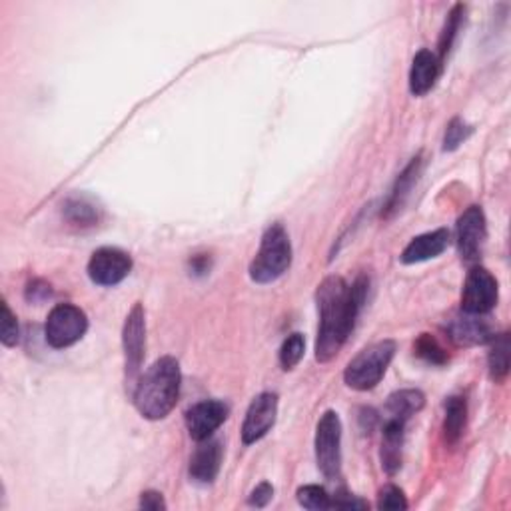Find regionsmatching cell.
Returning <instances> with one entry per match:
<instances>
[{
    "instance_id": "24",
    "label": "cell",
    "mask_w": 511,
    "mask_h": 511,
    "mask_svg": "<svg viewBox=\"0 0 511 511\" xmlns=\"http://www.w3.org/2000/svg\"><path fill=\"white\" fill-rule=\"evenodd\" d=\"M304 352H306L304 336L298 332L290 334L280 347V364L284 370H294V367L302 362Z\"/></svg>"
},
{
    "instance_id": "10",
    "label": "cell",
    "mask_w": 511,
    "mask_h": 511,
    "mask_svg": "<svg viewBox=\"0 0 511 511\" xmlns=\"http://www.w3.org/2000/svg\"><path fill=\"white\" fill-rule=\"evenodd\" d=\"M132 270V258L118 248H100L90 256L88 276L98 286H116L126 278Z\"/></svg>"
},
{
    "instance_id": "29",
    "label": "cell",
    "mask_w": 511,
    "mask_h": 511,
    "mask_svg": "<svg viewBox=\"0 0 511 511\" xmlns=\"http://www.w3.org/2000/svg\"><path fill=\"white\" fill-rule=\"evenodd\" d=\"M377 507L380 509H407L406 496L400 487L386 486L380 492V497H377Z\"/></svg>"
},
{
    "instance_id": "31",
    "label": "cell",
    "mask_w": 511,
    "mask_h": 511,
    "mask_svg": "<svg viewBox=\"0 0 511 511\" xmlns=\"http://www.w3.org/2000/svg\"><path fill=\"white\" fill-rule=\"evenodd\" d=\"M332 507H338V509H367L370 506H367V502H364V499H357L356 496H350V494H338L334 499H332Z\"/></svg>"
},
{
    "instance_id": "20",
    "label": "cell",
    "mask_w": 511,
    "mask_h": 511,
    "mask_svg": "<svg viewBox=\"0 0 511 511\" xmlns=\"http://www.w3.org/2000/svg\"><path fill=\"white\" fill-rule=\"evenodd\" d=\"M467 420V404L466 397L454 396L446 402V417H444V437L447 444H456L464 434Z\"/></svg>"
},
{
    "instance_id": "6",
    "label": "cell",
    "mask_w": 511,
    "mask_h": 511,
    "mask_svg": "<svg viewBox=\"0 0 511 511\" xmlns=\"http://www.w3.org/2000/svg\"><path fill=\"white\" fill-rule=\"evenodd\" d=\"M86 330H88L86 314L75 304L55 306V308L50 310L45 324L46 342L56 347V350H65V347L75 346L78 340H83Z\"/></svg>"
},
{
    "instance_id": "32",
    "label": "cell",
    "mask_w": 511,
    "mask_h": 511,
    "mask_svg": "<svg viewBox=\"0 0 511 511\" xmlns=\"http://www.w3.org/2000/svg\"><path fill=\"white\" fill-rule=\"evenodd\" d=\"M140 507L158 511V509H166V502L158 492H145L140 496Z\"/></svg>"
},
{
    "instance_id": "13",
    "label": "cell",
    "mask_w": 511,
    "mask_h": 511,
    "mask_svg": "<svg viewBox=\"0 0 511 511\" xmlns=\"http://www.w3.org/2000/svg\"><path fill=\"white\" fill-rule=\"evenodd\" d=\"M196 452L190 457V477L196 484L208 486L218 477L222 466V444L218 439H202Z\"/></svg>"
},
{
    "instance_id": "28",
    "label": "cell",
    "mask_w": 511,
    "mask_h": 511,
    "mask_svg": "<svg viewBox=\"0 0 511 511\" xmlns=\"http://www.w3.org/2000/svg\"><path fill=\"white\" fill-rule=\"evenodd\" d=\"M0 340L6 347L18 344V322L16 316L10 312L8 304L3 302V324H0Z\"/></svg>"
},
{
    "instance_id": "2",
    "label": "cell",
    "mask_w": 511,
    "mask_h": 511,
    "mask_svg": "<svg viewBox=\"0 0 511 511\" xmlns=\"http://www.w3.org/2000/svg\"><path fill=\"white\" fill-rule=\"evenodd\" d=\"M180 364L172 356H165L152 364L135 387V406L146 420H165L176 407L180 396Z\"/></svg>"
},
{
    "instance_id": "1",
    "label": "cell",
    "mask_w": 511,
    "mask_h": 511,
    "mask_svg": "<svg viewBox=\"0 0 511 511\" xmlns=\"http://www.w3.org/2000/svg\"><path fill=\"white\" fill-rule=\"evenodd\" d=\"M370 280L357 278L352 286H347L340 276H328L318 286V310H320V328L318 340H316V360L328 364L334 360L356 326L360 316Z\"/></svg>"
},
{
    "instance_id": "18",
    "label": "cell",
    "mask_w": 511,
    "mask_h": 511,
    "mask_svg": "<svg viewBox=\"0 0 511 511\" xmlns=\"http://www.w3.org/2000/svg\"><path fill=\"white\" fill-rule=\"evenodd\" d=\"M420 172H422V156H416V158H412L410 165L404 168L400 176H397L394 188L390 192V196H387V200H386L382 216L390 218L394 212H397L404 206L406 198L410 196V192L414 188V184L417 182V178H420Z\"/></svg>"
},
{
    "instance_id": "25",
    "label": "cell",
    "mask_w": 511,
    "mask_h": 511,
    "mask_svg": "<svg viewBox=\"0 0 511 511\" xmlns=\"http://www.w3.org/2000/svg\"><path fill=\"white\" fill-rule=\"evenodd\" d=\"M416 354L426 360L427 364L434 366H444L447 362V354L436 338H432L429 334H422L420 340L416 342Z\"/></svg>"
},
{
    "instance_id": "3",
    "label": "cell",
    "mask_w": 511,
    "mask_h": 511,
    "mask_svg": "<svg viewBox=\"0 0 511 511\" xmlns=\"http://www.w3.org/2000/svg\"><path fill=\"white\" fill-rule=\"evenodd\" d=\"M292 264L290 236L282 224H272L264 232L260 250L250 264V278L256 284H272L288 272Z\"/></svg>"
},
{
    "instance_id": "8",
    "label": "cell",
    "mask_w": 511,
    "mask_h": 511,
    "mask_svg": "<svg viewBox=\"0 0 511 511\" xmlns=\"http://www.w3.org/2000/svg\"><path fill=\"white\" fill-rule=\"evenodd\" d=\"M497 280L489 274V270L476 266V268L469 270L464 284L462 310L466 314L486 316L497 304Z\"/></svg>"
},
{
    "instance_id": "19",
    "label": "cell",
    "mask_w": 511,
    "mask_h": 511,
    "mask_svg": "<svg viewBox=\"0 0 511 511\" xmlns=\"http://www.w3.org/2000/svg\"><path fill=\"white\" fill-rule=\"evenodd\" d=\"M426 397L420 390H400L387 397L386 404V420H397L407 424L412 416L422 410Z\"/></svg>"
},
{
    "instance_id": "23",
    "label": "cell",
    "mask_w": 511,
    "mask_h": 511,
    "mask_svg": "<svg viewBox=\"0 0 511 511\" xmlns=\"http://www.w3.org/2000/svg\"><path fill=\"white\" fill-rule=\"evenodd\" d=\"M462 18H464V6L456 5L452 8V13L447 15L446 26L442 30V36H439V55H437L439 60H444L449 55V50H452L454 40L459 33V26H462Z\"/></svg>"
},
{
    "instance_id": "30",
    "label": "cell",
    "mask_w": 511,
    "mask_h": 511,
    "mask_svg": "<svg viewBox=\"0 0 511 511\" xmlns=\"http://www.w3.org/2000/svg\"><path fill=\"white\" fill-rule=\"evenodd\" d=\"M274 497V487L268 482H262L260 486H256L254 492L248 497V504L254 507H264L272 502Z\"/></svg>"
},
{
    "instance_id": "7",
    "label": "cell",
    "mask_w": 511,
    "mask_h": 511,
    "mask_svg": "<svg viewBox=\"0 0 511 511\" xmlns=\"http://www.w3.org/2000/svg\"><path fill=\"white\" fill-rule=\"evenodd\" d=\"M146 347V314L142 304H135L126 316L122 328V350H125V374L126 384L136 386Z\"/></svg>"
},
{
    "instance_id": "21",
    "label": "cell",
    "mask_w": 511,
    "mask_h": 511,
    "mask_svg": "<svg viewBox=\"0 0 511 511\" xmlns=\"http://www.w3.org/2000/svg\"><path fill=\"white\" fill-rule=\"evenodd\" d=\"M489 376L496 382H504L509 372V334H499L492 338V350L487 356Z\"/></svg>"
},
{
    "instance_id": "15",
    "label": "cell",
    "mask_w": 511,
    "mask_h": 511,
    "mask_svg": "<svg viewBox=\"0 0 511 511\" xmlns=\"http://www.w3.org/2000/svg\"><path fill=\"white\" fill-rule=\"evenodd\" d=\"M439 75H442V60L437 58L432 50H420L414 56L412 70H410V90L414 96H426L437 83Z\"/></svg>"
},
{
    "instance_id": "11",
    "label": "cell",
    "mask_w": 511,
    "mask_h": 511,
    "mask_svg": "<svg viewBox=\"0 0 511 511\" xmlns=\"http://www.w3.org/2000/svg\"><path fill=\"white\" fill-rule=\"evenodd\" d=\"M278 416V396L264 392L256 396L242 424V442L252 446L270 432Z\"/></svg>"
},
{
    "instance_id": "4",
    "label": "cell",
    "mask_w": 511,
    "mask_h": 511,
    "mask_svg": "<svg viewBox=\"0 0 511 511\" xmlns=\"http://www.w3.org/2000/svg\"><path fill=\"white\" fill-rule=\"evenodd\" d=\"M396 354V342L382 340L364 347L354 360L347 364L344 382L357 392H367L382 382Z\"/></svg>"
},
{
    "instance_id": "12",
    "label": "cell",
    "mask_w": 511,
    "mask_h": 511,
    "mask_svg": "<svg viewBox=\"0 0 511 511\" xmlns=\"http://www.w3.org/2000/svg\"><path fill=\"white\" fill-rule=\"evenodd\" d=\"M228 406L220 400H204L194 404L186 412V427L192 439L202 442V439L212 437V434L228 420Z\"/></svg>"
},
{
    "instance_id": "17",
    "label": "cell",
    "mask_w": 511,
    "mask_h": 511,
    "mask_svg": "<svg viewBox=\"0 0 511 511\" xmlns=\"http://www.w3.org/2000/svg\"><path fill=\"white\" fill-rule=\"evenodd\" d=\"M404 429L406 424L397 420H386L382 436V467L394 476L402 467L404 449Z\"/></svg>"
},
{
    "instance_id": "5",
    "label": "cell",
    "mask_w": 511,
    "mask_h": 511,
    "mask_svg": "<svg viewBox=\"0 0 511 511\" xmlns=\"http://www.w3.org/2000/svg\"><path fill=\"white\" fill-rule=\"evenodd\" d=\"M316 462L328 479L342 472V422L336 412H326L316 427Z\"/></svg>"
},
{
    "instance_id": "14",
    "label": "cell",
    "mask_w": 511,
    "mask_h": 511,
    "mask_svg": "<svg viewBox=\"0 0 511 511\" xmlns=\"http://www.w3.org/2000/svg\"><path fill=\"white\" fill-rule=\"evenodd\" d=\"M447 334L456 344L459 346H482L492 342L494 332L489 328V324L482 320V316L466 314L456 316L454 320H449L447 324Z\"/></svg>"
},
{
    "instance_id": "16",
    "label": "cell",
    "mask_w": 511,
    "mask_h": 511,
    "mask_svg": "<svg viewBox=\"0 0 511 511\" xmlns=\"http://www.w3.org/2000/svg\"><path fill=\"white\" fill-rule=\"evenodd\" d=\"M449 244V232L439 228L434 232H426L422 236H416L407 246L404 248L400 260L404 264H417L437 258L439 254H444Z\"/></svg>"
},
{
    "instance_id": "22",
    "label": "cell",
    "mask_w": 511,
    "mask_h": 511,
    "mask_svg": "<svg viewBox=\"0 0 511 511\" xmlns=\"http://www.w3.org/2000/svg\"><path fill=\"white\" fill-rule=\"evenodd\" d=\"M65 216L75 226H95L98 222V208L86 198H70L65 204Z\"/></svg>"
},
{
    "instance_id": "26",
    "label": "cell",
    "mask_w": 511,
    "mask_h": 511,
    "mask_svg": "<svg viewBox=\"0 0 511 511\" xmlns=\"http://www.w3.org/2000/svg\"><path fill=\"white\" fill-rule=\"evenodd\" d=\"M296 496L306 509H332V497L320 486H304Z\"/></svg>"
},
{
    "instance_id": "27",
    "label": "cell",
    "mask_w": 511,
    "mask_h": 511,
    "mask_svg": "<svg viewBox=\"0 0 511 511\" xmlns=\"http://www.w3.org/2000/svg\"><path fill=\"white\" fill-rule=\"evenodd\" d=\"M469 135H472V126H467L462 118H454L446 130L444 150L454 152L456 148H459V145H464Z\"/></svg>"
},
{
    "instance_id": "33",
    "label": "cell",
    "mask_w": 511,
    "mask_h": 511,
    "mask_svg": "<svg viewBox=\"0 0 511 511\" xmlns=\"http://www.w3.org/2000/svg\"><path fill=\"white\" fill-rule=\"evenodd\" d=\"M192 270L196 274H206L210 270V262L206 256H196V258H192Z\"/></svg>"
},
{
    "instance_id": "9",
    "label": "cell",
    "mask_w": 511,
    "mask_h": 511,
    "mask_svg": "<svg viewBox=\"0 0 511 511\" xmlns=\"http://www.w3.org/2000/svg\"><path fill=\"white\" fill-rule=\"evenodd\" d=\"M487 240L486 214L479 206H469L456 224L457 252L466 262H476L484 252Z\"/></svg>"
},
{
    "instance_id": "34",
    "label": "cell",
    "mask_w": 511,
    "mask_h": 511,
    "mask_svg": "<svg viewBox=\"0 0 511 511\" xmlns=\"http://www.w3.org/2000/svg\"><path fill=\"white\" fill-rule=\"evenodd\" d=\"M33 286H35V292H45V294H50V286H46V284L35 282ZM26 296H28V300H36V296H33V288H30V286H28V292H26Z\"/></svg>"
}]
</instances>
